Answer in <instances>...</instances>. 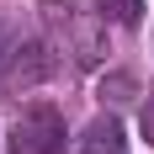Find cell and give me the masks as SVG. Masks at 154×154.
<instances>
[{"mask_svg":"<svg viewBox=\"0 0 154 154\" xmlns=\"http://www.w3.org/2000/svg\"><path fill=\"white\" fill-rule=\"evenodd\" d=\"M85 149L91 154H128V138H122V128H117V117H101V122L91 128Z\"/></svg>","mask_w":154,"mask_h":154,"instance_id":"3957f363","label":"cell"},{"mask_svg":"<svg viewBox=\"0 0 154 154\" xmlns=\"http://www.w3.org/2000/svg\"><path fill=\"white\" fill-rule=\"evenodd\" d=\"M27 48V32H21V21H16L11 11H0V75L11 69V59Z\"/></svg>","mask_w":154,"mask_h":154,"instance_id":"277c9868","label":"cell"},{"mask_svg":"<svg viewBox=\"0 0 154 154\" xmlns=\"http://www.w3.org/2000/svg\"><path fill=\"white\" fill-rule=\"evenodd\" d=\"M96 16H101V21H112V27H138L143 0H96Z\"/></svg>","mask_w":154,"mask_h":154,"instance_id":"5b68a950","label":"cell"},{"mask_svg":"<svg viewBox=\"0 0 154 154\" xmlns=\"http://www.w3.org/2000/svg\"><path fill=\"white\" fill-rule=\"evenodd\" d=\"M16 154H64V112L48 101H32L11 128Z\"/></svg>","mask_w":154,"mask_h":154,"instance_id":"6da1fadb","label":"cell"},{"mask_svg":"<svg viewBox=\"0 0 154 154\" xmlns=\"http://www.w3.org/2000/svg\"><path fill=\"white\" fill-rule=\"evenodd\" d=\"M48 21L69 32V53H75V64L101 59V37H96V27H80V21H75V5H48Z\"/></svg>","mask_w":154,"mask_h":154,"instance_id":"7a4b0ae2","label":"cell"},{"mask_svg":"<svg viewBox=\"0 0 154 154\" xmlns=\"http://www.w3.org/2000/svg\"><path fill=\"white\" fill-rule=\"evenodd\" d=\"M128 96H133V80H128V75L101 80V101H128Z\"/></svg>","mask_w":154,"mask_h":154,"instance_id":"8992f818","label":"cell"}]
</instances>
